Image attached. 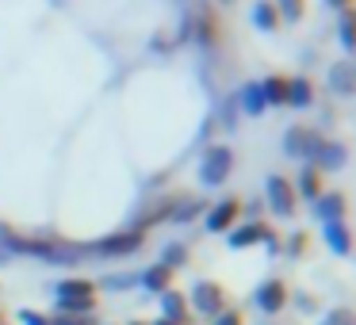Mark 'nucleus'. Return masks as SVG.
I'll return each mask as SVG.
<instances>
[{
	"label": "nucleus",
	"instance_id": "f257e3e1",
	"mask_svg": "<svg viewBox=\"0 0 356 325\" xmlns=\"http://www.w3.org/2000/svg\"><path fill=\"white\" fill-rule=\"evenodd\" d=\"M54 299L62 314H92L96 306V287L88 279H62L54 287Z\"/></svg>",
	"mask_w": 356,
	"mask_h": 325
},
{
	"label": "nucleus",
	"instance_id": "f03ea898",
	"mask_svg": "<svg viewBox=\"0 0 356 325\" xmlns=\"http://www.w3.org/2000/svg\"><path fill=\"white\" fill-rule=\"evenodd\" d=\"M192 306L200 310L203 317H215L226 310V291L218 283H207V279H203V283L192 287Z\"/></svg>",
	"mask_w": 356,
	"mask_h": 325
},
{
	"label": "nucleus",
	"instance_id": "7ed1b4c3",
	"mask_svg": "<svg viewBox=\"0 0 356 325\" xmlns=\"http://www.w3.org/2000/svg\"><path fill=\"white\" fill-rule=\"evenodd\" d=\"M268 203L280 218H291L295 215V188L284 176H268Z\"/></svg>",
	"mask_w": 356,
	"mask_h": 325
},
{
	"label": "nucleus",
	"instance_id": "20e7f679",
	"mask_svg": "<svg viewBox=\"0 0 356 325\" xmlns=\"http://www.w3.org/2000/svg\"><path fill=\"white\" fill-rule=\"evenodd\" d=\"M257 306H261L264 314H280V310L287 306V287H284V279H268V283L257 287Z\"/></svg>",
	"mask_w": 356,
	"mask_h": 325
},
{
	"label": "nucleus",
	"instance_id": "39448f33",
	"mask_svg": "<svg viewBox=\"0 0 356 325\" xmlns=\"http://www.w3.org/2000/svg\"><path fill=\"white\" fill-rule=\"evenodd\" d=\"M230 165H234V153L226 146L211 149L207 161H203V180H207V184H222V180L230 176Z\"/></svg>",
	"mask_w": 356,
	"mask_h": 325
},
{
	"label": "nucleus",
	"instance_id": "423d86ee",
	"mask_svg": "<svg viewBox=\"0 0 356 325\" xmlns=\"http://www.w3.org/2000/svg\"><path fill=\"white\" fill-rule=\"evenodd\" d=\"M238 215H241V203H238V199L218 203V207L207 215V230H211V233H226L234 222H238Z\"/></svg>",
	"mask_w": 356,
	"mask_h": 325
},
{
	"label": "nucleus",
	"instance_id": "0eeeda50",
	"mask_svg": "<svg viewBox=\"0 0 356 325\" xmlns=\"http://www.w3.org/2000/svg\"><path fill=\"white\" fill-rule=\"evenodd\" d=\"M138 245H142V233H138V230H131V233H119V238H104V241H96V253H104V256H119V253H134Z\"/></svg>",
	"mask_w": 356,
	"mask_h": 325
},
{
	"label": "nucleus",
	"instance_id": "6e6552de",
	"mask_svg": "<svg viewBox=\"0 0 356 325\" xmlns=\"http://www.w3.org/2000/svg\"><path fill=\"white\" fill-rule=\"evenodd\" d=\"M161 310H165L169 322H184L188 325V299L180 291H165L161 294Z\"/></svg>",
	"mask_w": 356,
	"mask_h": 325
},
{
	"label": "nucleus",
	"instance_id": "1a4fd4ad",
	"mask_svg": "<svg viewBox=\"0 0 356 325\" xmlns=\"http://www.w3.org/2000/svg\"><path fill=\"white\" fill-rule=\"evenodd\" d=\"M142 283H146L149 291H157V294L172 291V268H165V264H154V268H146Z\"/></svg>",
	"mask_w": 356,
	"mask_h": 325
},
{
	"label": "nucleus",
	"instance_id": "9d476101",
	"mask_svg": "<svg viewBox=\"0 0 356 325\" xmlns=\"http://www.w3.org/2000/svg\"><path fill=\"white\" fill-rule=\"evenodd\" d=\"M264 233H268V226H264V222H249L245 230H234L230 233V245L234 249H245V245H253V241H261Z\"/></svg>",
	"mask_w": 356,
	"mask_h": 325
},
{
	"label": "nucleus",
	"instance_id": "9b49d317",
	"mask_svg": "<svg viewBox=\"0 0 356 325\" xmlns=\"http://www.w3.org/2000/svg\"><path fill=\"white\" fill-rule=\"evenodd\" d=\"M325 241L333 245V253H337V256H348V249H353V241H348V233H345V226H341V222L325 226Z\"/></svg>",
	"mask_w": 356,
	"mask_h": 325
},
{
	"label": "nucleus",
	"instance_id": "f8f14e48",
	"mask_svg": "<svg viewBox=\"0 0 356 325\" xmlns=\"http://www.w3.org/2000/svg\"><path fill=\"white\" fill-rule=\"evenodd\" d=\"M287 100L299 103V108H307L310 103V85L307 81H291V85H287Z\"/></svg>",
	"mask_w": 356,
	"mask_h": 325
},
{
	"label": "nucleus",
	"instance_id": "ddd939ff",
	"mask_svg": "<svg viewBox=\"0 0 356 325\" xmlns=\"http://www.w3.org/2000/svg\"><path fill=\"white\" fill-rule=\"evenodd\" d=\"M318 210H322V215L330 218V222H341V210H345V199H341V195H330V199H322V203H318Z\"/></svg>",
	"mask_w": 356,
	"mask_h": 325
},
{
	"label": "nucleus",
	"instance_id": "4468645a",
	"mask_svg": "<svg viewBox=\"0 0 356 325\" xmlns=\"http://www.w3.org/2000/svg\"><path fill=\"white\" fill-rule=\"evenodd\" d=\"M264 96H268L272 103H287V81L284 77H272L268 85H264Z\"/></svg>",
	"mask_w": 356,
	"mask_h": 325
},
{
	"label": "nucleus",
	"instance_id": "2eb2a0df",
	"mask_svg": "<svg viewBox=\"0 0 356 325\" xmlns=\"http://www.w3.org/2000/svg\"><path fill=\"white\" fill-rule=\"evenodd\" d=\"M287 149H291V153H307V149H310V131H291Z\"/></svg>",
	"mask_w": 356,
	"mask_h": 325
},
{
	"label": "nucleus",
	"instance_id": "dca6fc26",
	"mask_svg": "<svg viewBox=\"0 0 356 325\" xmlns=\"http://www.w3.org/2000/svg\"><path fill=\"white\" fill-rule=\"evenodd\" d=\"M50 325H96V317H88V314H58V317H50Z\"/></svg>",
	"mask_w": 356,
	"mask_h": 325
},
{
	"label": "nucleus",
	"instance_id": "f3484780",
	"mask_svg": "<svg viewBox=\"0 0 356 325\" xmlns=\"http://www.w3.org/2000/svg\"><path fill=\"white\" fill-rule=\"evenodd\" d=\"M188 260V256H184V245H169V249H165V268H180V264H184Z\"/></svg>",
	"mask_w": 356,
	"mask_h": 325
},
{
	"label": "nucleus",
	"instance_id": "a211bd4d",
	"mask_svg": "<svg viewBox=\"0 0 356 325\" xmlns=\"http://www.w3.org/2000/svg\"><path fill=\"white\" fill-rule=\"evenodd\" d=\"M19 322L24 325H50V317L39 314V310H19Z\"/></svg>",
	"mask_w": 356,
	"mask_h": 325
},
{
	"label": "nucleus",
	"instance_id": "6ab92c4d",
	"mask_svg": "<svg viewBox=\"0 0 356 325\" xmlns=\"http://www.w3.org/2000/svg\"><path fill=\"white\" fill-rule=\"evenodd\" d=\"M215 325H245V322H241L238 310H222V314H215Z\"/></svg>",
	"mask_w": 356,
	"mask_h": 325
},
{
	"label": "nucleus",
	"instance_id": "aec40b11",
	"mask_svg": "<svg viewBox=\"0 0 356 325\" xmlns=\"http://www.w3.org/2000/svg\"><path fill=\"white\" fill-rule=\"evenodd\" d=\"M302 192H307L310 199H318V195H322V192H318V176H314V172H307V176H302Z\"/></svg>",
	"mask_w": 356,
	"mask_h": 325
},
{
	"label": "nucleus",
	"instance_id": "412c9836",
	"mask_svg": "<svg viewBox=\"0 0 356 325\" xmlns=\"http://www.w3.org/2000/svg\"><path fill=\"white\" fill-rule=\"evenodd\" d=\"M330 322H333V325H353V310H333Z\"/></svg>",
	"mask_w": 356,
	"mask_h": 325
},
{
	"label": "nucleus",
	"instance_id": "4be33fe9",
	"mask_svg": "<svg viewBox=\"0 0 356 325\" xmlns=\"http://www.w3.org/2000/svg\"><path fill=\"white\" fill-rule=\"evenodd\" d=\"M157 325H184V322H169V317H165V322H157Z\"/></svg>",
	"mask_w": 356,
	"mask_h": 325
},
{
	"label": "nucleus",
	"instance_id": "5701e85b",
	"mask_svg": "<svg viewBox=\"0 0 356 325\" xmlns=\"http://www.w3.org/2000/svg\"><path fill=\"white\" fill-rule=\"evenodd\" d=\"M322 325H333V322H330V317H325V322H322Z\"/></svg>",
	"mask_w": 356,
	"mask_h": 325
},
{
	"label": "nucleus",
	"instance_id": "b1692460",
	"mask_svg": "<svg viewBox=\"0 0 356 325\" xmlns=\"http://www.w3.org/2000/svg\"><path fill=\"white\" fill-rule=\"evenodd\" d=\"M0 325H4V314H0Z\"/></svg>",
	"mask_w": 356,
	"mask_h": 325
},
{
	"label": "nucleus",
	"instance_id": "393cba45",
	"mask_svg": "<svg viewBox=\"0 0 356 325\" xmlns=\"http://www.w3.org/2000/svg\"><path fill=\"white\" fill-rule=\"evenodd\" d=\"M134 325H142V322H134Z\"/></svg>",
	"mask_w": 356,
	"mask_h": 325
}]
</instances>
